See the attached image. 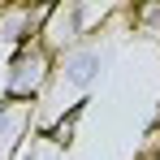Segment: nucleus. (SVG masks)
Masks as SVG:
<instances>
[{
  "mask_svg": "<svg viewBox=\"0 0 160 160\" xmlns=\"http://www.w3.org/2000/svg\"><path fill=\"white\" fill-rule=\"evenodd\" d=\"M30 130H35V104L0 100V160H18L22 156Z\"/></svg>",
  "mask_w": 160,
  "mask_h": 160,
  "instance_id": "nucleus-4",
  "label": "nucleus"
},
{
  "mask_svg": "<svg viewBox=\"0 0 160 160\" xmlns=\"http://www.w3.org/2000/svg\"><path fill=\"white\" fill-rule=\"evenodd\" d=\"M56 78V56L30 39L22 48H13L9 56V69H4V100H18V104H35Z\"/></svg>",
  "mask_w": 160,
  "mask_h": 160,
  "instance_id": "nucleus-1",
  "label": "nucleus"
},
{
  "mask_svg": "<svg viewBox=\"0 0 160 160\" xmlns=\"http://www.w3.org/2000/svg\"><path fill=\"white\" fill-rule=\"evenodd\" d=\"M82 39H91L87 35V18H82V4H52V13H48V22H43V30H39V43L48 48L52 56L69 52L74 43H82Z\"/></svg>",
  "mask_w": 160,
  "mask_h": 160,
  "instance_id": "nucleus-3",
  "label": "nucleus"
},
{
  "mask_svg": "<svg viewBox=\"0 0 160 160\" xmlns=\"http://www.w3.org/2000/svg\"><path fill=\"white\" fill-rule=\"evenodd\" d=\"M112 65V43L108 39H82L69 52L56 56V78L52 87H69V91H91L95 82L104 78V69Z\"/></svg>",
  "mask_w": 160,
  "mask_h": 160,
  "instance_id": "nucleus-2",
  "label": "nucleus"
},
{
  "mask_svg": "<svg viewBox=\"0 0 160 160\" xmlns=\"http://www.w3.org/2000/svg\"><path fill=\"white\" fill-rule=\"evenodd\" d=\"M126 18H130V26L138 30V35L160 39V4H138V9H130Z\"/></svg>",
  "mask_w": 160,
  "mask_h": 160,
  "instance_id": "nucleus-5",
  "label": "nucleus"
}]
</instances>
